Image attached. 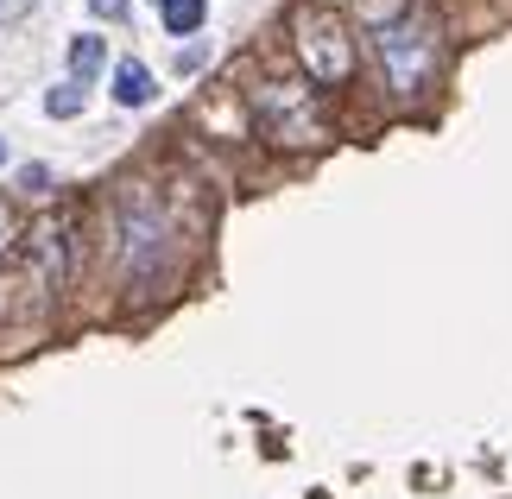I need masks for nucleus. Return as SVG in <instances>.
Returning a JSON list of instances; mask_svg holds the SVG:
<instances>
[{"label":"nucleus","mask_w":512,"mask_h":499,"mask_svg":"<svg viewBox=\"0 0 512 499\" xmlns=\"http://www.w3.org/2000/svg\"><path fill=\"white\" fill-rule=\"evenodd\" d=\"M0 165H7V139H0Z\"/></svg>","instance_id":"obj_14"},{"label":"nucleus","mask_w":512,"mask_h":499,"mask_svg":"<svg viewBox=\"0 0 512 499\" xmlns=\"http://www.w3.org/2000/svg\"><path fill=\"white\" fill-rule=\"evenodd\" d=\"M45 184H51L45 165H26V171H19V190H45Z\"/></svg>","instance_id":"obj_11"},{"label":"nucleus","mask_w":512,"mask_h":499,"mask_svg":"<svg viewBox=\"0 0 512 499\" xmlns=\"http://www.w3.org/2000/svg\"><path fill=\"white\" fill-rule=\"evenodd\" d=\"M152 95H159V83H152V70L140 64V57L114 64V102H121V108H146Z\"/></svg>","instance_id":"obj_6"},{"label":"nucleus","mask_w":512,"mask_h":499,"mask_svg":"<svg viewBox=\"0 0 512 499\" xmlns=\"http://www.w3.org/2000/svg\"><path fill=\"white\" fill-rule=\"evenodd\" d=\"M253 108L266 114V133L285 139V146H317L323 139V121H317V108H310V95L298 83H266L253 95Z\"/></svg>","instance_id":"obj_5"},{"label":"nucleus","mask_w":512,"mask_h":499,"mask_svg":"<svg viewBox=\"0 0 512 499\" xmlns=\"http://www.w3.org/2000/svg\"><path fill=\"white\" fill-rule=\"evenodd\" d=\"M45 114L51 121H76V114H83V83H57L45 95Z\"/></svg>","instance_id":"obj_9"},{"label":"nucleus","mask_w":512,"mask_h":499,"mask_svg":"<svg viewBox=\"0 0 512 499\" xmlns=\"http://www.w3.org/2000/svg\"><path fill=\"white\" fill-rule=\"evenodd\" d=\"M291 45H298V64L317 89H342L354 76V32L336 7L298 0V7H291Z\"/></svg>","instance_id":"obj_1"},{"label":"nucleus","mask_w":512,"mask_h":499,"mask_svg":"<svg viewBox=\"0 0 512 499\" xmlns=\"http://www.w3.org/2000/svg\"><path fill=\"white\" fill-rule=\"evenodd\" d=\"M114 228H121V259H127V278H133V285H152L159 259L171 253V228H165L159 203H152V196H146L140 184H127V190H121V203H114Z\"/></svg>","instance_id":"obj_2"},{"label":"nucleus","mask_w":512,"mask_h":499,"mask_svg":"<svg viewBox=\"0 0 512 499\" xmlns=\"http://www.w3.org/2000/svg\"><path fill=\"white\" fill-rule=\"evenodd\" d=\"M159 7H165V0H159Z\"/></svg>","instance_id":"obj_15"},{"label":"nucleus","mask_w":512,"mask_h":499,"mask_svg":"<svg viewBox=\"0 0 512 499\" xmlns=\"http://www.w3.org/2000/svg\"><path fill=\"white\" fill-rule=\"evenodd\" d=\"M380 64H386V83L399 95H418L424 76H430V57H437V32H430V19L418 13H399V19H380Z\"/></svg>","instance_id":"obj_3"},{"label":"nucleus","mask_w":512,"mask_h":499,"mask_svg":"<svg viewBox=\"0 0 512 499\" xmlns=\"http://www.w3.org/2000/svg\"><path fill=\"white\" fill-rule=\"evenodd\" d=\"M102 64H108V45H102V38H89V32L70 38V76H76V83H89Z\"/></svg>","instance_id":"obj_8"},{"label":"nucleus","mask_w":512,"mask_h":499,"mask_svg":"<svg viewBox=\"0 0 512 499\" xmlns=\"http://www.w3.org/2000/svg\"><path fill=\"white\" fill-rule=\"evenodd\" d=\"M26 7H32V0H0V19H19Z\"/></svg>","instance_id":"obj_13"},{"label":"nucleus","mask_w":512,"mask_h":499,"mask_svg":"<svg viewBox=\"0 0 512 499\" xmlns=\"http://www.w3.org/2000/svg\"><path fill=\"white\" fill-rule=\"evenodd\" d=\"M13 241H26V234H19V222H13V215H7V203H0V253H7Z\"/></svg>","instance_id":"obj_10"},{"label":"nucleus","mask_w":512,"mask_h":499,"mask_svg":"<svg viewBox=\"0 0 512 499\" xmlns=\"http://www.w3.org/2000/svg\"><path fill=\"white\" fill-rule=\"evenodd\" d=\"M89 7L102 13V19H121V13H127V0H89Z\"/></svg>","instance_id":"obj_12"},{"label":"nucleus","mask_w":512,"mask_h":499,"mask_svg":"<svg viewBox=\"0 0 512 499\" xmlns=\"http://www.w3.org/2000/svg\"><path fill=\"white\" fill-rule=\"evenodd\" d=\"M159 13H165V32H171V38H190V32L209 19V0H165Z\"/></svg>","instance_id":"obj_7"},{"label":"nucleus","mask_w":512,"mask_h":499,"mask_svg":"<svg viewBox=\"0 0 512 499\" xmlns=\"http://www.w3.org/2000/svg\"><path fill=\"white\" fill-rule=\"evenodd\" d=\"M26 253H32V272L45 291H64L70 285V266H76V222L64 209L38 215V222L26 228Z\"/></svg>","instance_id":"obj_4"}]
</instances>
